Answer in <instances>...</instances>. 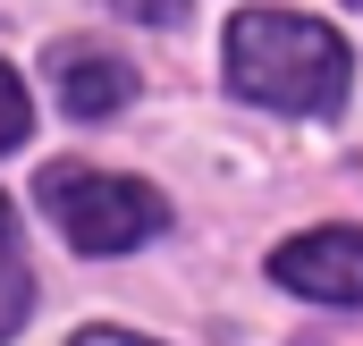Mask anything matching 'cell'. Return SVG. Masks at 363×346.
<instances>
[{
  "label": "cell",
  "mask_w": 363,
  "mask_h": 346,
  "mask_svg": "<svg viewBox=\"0 0 363 346\" xmlns=\"http://www.w3.org/2000/svg\"><path fill=\"white\" fill-rule=\"evenodd\" d=\"M347 43L321 26V17H296V9H245L228 26V93L262 101V110H338L347 101Z\"/></svg>",
  "instance_id": "obj_1"
},
{
  "label": "cell",
  "mask_w": 363,
  "mask_h": 346,
  "mask_svg": "<svg viewBox=\"0 0 363 346\" xmlns=\"http://www.w3.org/2000/svg\"><path fill=\"white\" fill-rule=\"evenodd\" d=\"M43 211L60 220V237L77 254H135L144 237H161L169 203L144 186V177H118V169H85V161H51L43 169Z\"/></svg>",
  "instance_id": "obj_2"
},
{
  "label": "cell",
  "mask_w": 363,
  "mask_h": 346,
  "mask_svg": "<svg viewBox=\"0 0 363 346\" xmlns=\"http://www.w3.org/2000/svg\"><path fill=\"white\" fill-rule=\"evenodd\" d=\"M271 279L313 304H363V228H304L271 254Z\"/></svg>",
  "instance_id": "obj_3"
},
{
  "label": "cell",
  "mask_w": 363,
  "mask_h": 346,
  "mask_svg": "<svg viewBox=\"0 0 363 346\" xmlns=\"http://www.w3.org/2000/svg\"><path fill=\"white\" fill-rule=\"evenodd\" d=\"M51 85H60L68 118H118L135 101V68L110 51H85V43H51Z\"/></svg>",
  "instance_id": "obj_4"
},
{
  "label": "cell",
  "mask_w": 363,
  "mask_h": 346,
  "mask_svg": "<svg viewBox=\"0 0 363 346\" xmlns=\"http://www.w3.org/2000/svg\"><path fill=\"white\" fill-rule=\"evenodd\" d=\"M26 313H34V279H26L17 245H0V346L26 330Z\"/></svg>",
  "instance_id": "obj_5"
},
{
  "label": "cell",
  "mask_w": 363,
  "mask_h": 346,
  "mask_svg": "<svg viewBox=\"0 0 363 346\" xmlns=\"http://www.w3.org/2000/svg\"><path fill=\"white\" fill-rule=\"evenodd\" d=\"M26 127H34V110H26V85L0 68V152H17V144H26Z\"/></svg>",
  "instance_id": "obj_6"
},
{
  "label": "cell",
  "mask_w": 363,
  "mask_h": 346,
  "mask_svg": "<svg viewBox=\"0 0 363 346\" xmlns=\"http://www.w3.org/2000/svg\"><path fill=\"white\" fill-rule=\"evenodd\" d=\"M110 9H127L135 26H186V0H110Z\"/></svg>",
  "instance_id": "obj_7"
},
{
  "label": "cell",
  "mask_w": 363,
  "mask_h": 346,
  "mask_svg": "<svg viewBox=\"0 0 363 346\" xmlns=\"http://www.w3.org/2000/svg\"><path fill=\"white\" fill-rule=\"evenodd\" d=\"M68 346H152V338H135V330H77Z\"/></svg>",
  "instance_id": "obj_8"
},
{
  "label": "cell",
  "mask_w": 363,
  "mask_h": 346,
  "mask_svg": "<svg viewBox=\"0 0 363 346\" xmlns=\"http://www.w3.org/2000/svg\"><path fill=\"white\" fill-rule=\"evenodd\" d=\"M9 237H17V203L0 194V245H9Z\"/></svg>",
  "instance_id": "obj_9"
}]
</instances>
